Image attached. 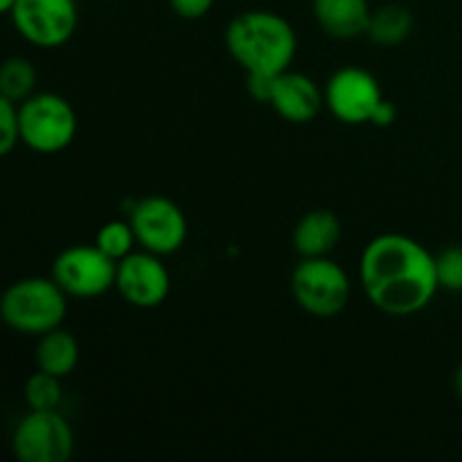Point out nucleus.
Returning a JSON list of instances; mask_svg holds the SVG:
<instances>
[{
  "label": "nucleus",
  "instance_id": "obj_1",
  "mask_svg": "<svg viewBox=\"0 0 462 462\" xmlns=\"http://www.w3.org/2000/svg\"><path fill=\"white\" fill-rule=\"evenodd\" d=\"M361 287L382 314L404 319L420 314L436 298V255L409 235L386 233L361 253Z\"/></svg>",
  "mask_w": 462,
  "mask_h": 462
},
{
  "label": "nucleus",
  "instance_id": "obj_2",
  "mask_svg": "<svg viewBox=\"0 0 462 462\" xmlns=\"http://www.w3.org/2000/svg\"><path fill=\"white\" fill-rule=\"evenodd\" d=\"M226 50L246 75L275 77L289 70L298 52L291 23L275 12H242L226 27Z\"/></svg>",
  "mask_w": 462,
  "mask_h": 462
},
{
  "label": "nucleus",
  "instance_id": "obj_3",
  "mask_svg": "<svg viewBox=\"0 0 462 462\" xmlns=\"http://www.w3.org/2000/svg\"><path fill=\"white\" fill-rule=\"evenodd\" d=\"M68 314V296L50 278L32 275L9 284L0 296V320L25 337H41L61 328Z\"/></svg>",
  "mask_w": 462,
  "mask_h": 462
},
{
  "label": "nucleus",
  "instance_id": "obj_4",
  "mask_svg": "<svg viewBox=\"0 0 462 462\" xmlns=\"http://www.w3.org/2000/svg\"><path fill=\"white\" fill-rule=\"evenodd\" d=\"M21 143L36 153H59L77 135V113L66 97L57 93H34L18 104Z\"/></svg>",
  "mask_w": 462,
  "mask_h": 462
},
{
  "label": "nucleus",
  "instance_id": "obj_5",
  "mask_svg": "<svg viewBox=\"0 0 462 462\" xmlns=\"http://www.w3.org/2000/svg\"><path fill=\"white\" fill-rule=\"evenodd\" d=\"M291 293L310 316L334 319L350 302L352 284L346 269L329 257H300L291 273Z\"/></svg>",
  "mask_w": 462,
  "mask_h": 462
},
{
  "label": "nucleus",
  "instance_id": "obj_6",
  "mask_svg": "<svg viewBox=\"0 0 462 462\" xmlns=\"http://www.w3.org/2000/svg\"><path fill=\"white\" fill-rule=\"evenodd\" d=\"M9 16L23 41L43 50L66 45L79 25L77 0H16Z\"/></svg>",
  "mask_w": 462,
  "mask_h": 462
},
{
  "label": "nucleus",
  "instance_id": "obj_7",
  "mask_svg": "<svg viewBox=\"0 0 462 462\" xmlns=\"http://www.w3.org/2000/svg\"><path fill=\"white\" fill-rule=\"evenodd\" d=\"M117 262L95 244H77L59 253L52 262V280L68 298H99L116 289Z\"/></svg>",
  "mask_w": 462,
  "mask_h": 462
},
{
  "label": "nucleus",
  "instance_id": "obj_8",
  "mask_svg": "<svg viewBox=\"0 0 462 462\" xmlns=\"http://www.w3.org/2000/svg\"><path fill=\"white\" fill-rule=\"evenodd\" d=\"M12 451L21 462H66L75 433L59 411H30L14 427Z\"/></svg>",
  "mask_w": 462,
  "mask_h": 462
},
{
  "label": "nucleus",
  "instance_id": "obj_9",
  "mask_svg": "<svg viewBox=\"0 0 462 462\" xmlns=\"http://www.w3.org/2000/svg\"><path fill=\"white\" fill-rule=\"evenodd\" d=\"M325 106L343 125H373L377 111L386 102L374 75L356 66L334 72L325 84Z\"/></svg>",
  "mask_w": 462,
  "mask_h": 462
},
{
  "label": "nucleus",
  "instance_id": "obj_10",
  "mask_svg": "<svg viewBox=\"0 0 462 462\" xmlns=\"http://www.w3.org/2000/svg\"><path fill=\"white\" fill-rule=\"evenodd\" d=\"M129 224L134 228L138 246L156 255H174L188 239V219L171 199L143 197L131 206Z\"/></svg>",
  "mask_w": 462,
  "mask_h": 462
},
{
  "label": "nucleus",
  "instance_id": "obj_11",
  "mask_svg": "<svg viewBox=\"0 0 462 462\" xmlns=\"http://www.w3.org/2000/svg\"><path fill=\"white\" fill-rule=\"evenodd\" d=\"M116 289L125 302L138 310H156L167 300L171 278L162 257L149 251H134L117 262Z\"/></svg>",
  "mask_w": 462,
  "mask_h": 462
},
{
  "label": "nucleus",
  "instance_id": "obj_12",
  "mask_svg": "<svg viewBox=\"0 0 462 462\" xmlns=\"http://www.w3.org/2000/svg\"><path fill=\"white\" fill-rule=\"evenodd\" d=\"M269 104L282 120L291 125H307L316 120L325 106V95L311 77L284 70L271 81Z\"/></svg>",
  "mask_w": 462,
  "mask_h": 462
},
{
  "label": "nucleus",
  "instance_id": "obj_13",
  "mask_svg": "<svg viewBox=\"0 0 462 462\" xmlns=\"http://www.w3.org/2000/svg\"><path fill=\"white\" fill-rule=\"evenodd\" d=\"M311 9L320 30L341 41L365 36L373 14L368 0H311Z\"/></svg>",
  "mask_w": 462,
  "mask_h": 462
},
{
  "label": "nucleus",
  "instance_id": "obj_14",
  "mask_svg": "<svg viewBox=\"0 0 462 462\" xmlns=\"http://www.w3.org/2000/svg\"><path fill=\"white\" fill-rule=\"evenodd\" d=\"M343 235L341 219L332 210H310L293 228V251L300 257H329Z\"/></svg>",
  "mask_w": 462,
  "mask_h": 462
},
{
  "label": "nucleus",
  "instance_id": "obj_15",
  "mask_svg": "<svg viewBox=\"0 0 462 462\" xmlns=\"http://www.w3.org/2000/svg\"><path fill=\"white\" fill-rule=\"evenodd\" d=\"M34 361L36 370L66 379L68 374L75 373L77 364H79V343L63 328H54L41 334L36 341Z\"/></svg>",
  "mask_w": 462,
  "mask_h": 462
},
{
  "label": "nucleus",
  "instance_id": "obj_16",
  "mask_svg": "<svg viewBox=\"0 0 462 462\" xmlns=\"http://www.w3.org/2000/svg\"><path fill=\"white\" fill-rule=\"evenodd\" d=\"M415 18L409 7L400 3H388L379 9H373L365 36L382 48H395L409 39Z\"/></svg>",
  "mask_w": 462,
  "mask_h": 462
},
{
  "label": "nucleus",
  "instance_id": "obj_17",
  "mask_svg": "<svg viewBox=\"0 0 462 462\" xmlns=\"http://www.w3.org/2000/svg\"><path fill=\"white\" fill-rule=\"evenodd\" d=\"M39 72L25 57H9L0 63V95L21 104L36 93Z\"/></svg>",
  "mask_w": 462,
  "mask_h": 462
},
{
  "label": "nucleus",
  "instance_id": "obj_18",
  "mask_svg": "<svg viewBox=\"0 0 462 462\" xmlns=\"http://www.w3.org/2000/svg\"><path fill=\"white\" fill-rule=\"evenodd\" d=\"M135 244H138V239H135V233L134 228H131L129 219L106 221V224L97 230V235H95V246H97L104 255L111 257L113 262H120L125 260L126 255H131V253L135 251Z\"/></svg>",
  "mask_w": 462,
  "mask_h": 462
},
{
  "label": "nucleus",
  "instance_id": "obj_19",
  "mask_svg": "<svg viewBox=\"0 0 462 462\" xmlns=\"http://www.w3.org/2000/svg\"><path fill=\"white\" fill-rule=\"evenodd\" d=\"M23 397L30 411H59V404L63 400L61 379L54 374L36 370L23 388Z\"/></svg>",
  "mask_w": 462,
  "mask_h": 462
},
{
  "label": "nucleus",
  "instance_id": "obj_20",
  "mask_svg": "<svg viewBox=\"0 0 462 462\" xmlns=\"http://www.w3.org/2000/svg\"><path fill=\"white\" fill-rule=\"evenodd\" d=\"M436 275L440 289L462 293V246H449L436 255Z\"/></svg>",
  "mask_w": 462,
  "mask_h": 462
},
{
  "label": "nucleus",
  "instance_id": "obj_21",
  "mask_svg": "<svg viewBox=\"0 0 462 462\" xmlns=\"http://www.w3.org/2000/svg\"><path fill=\"white\" fill-rule=\"evenodd\" d=\"M18 143H21L18 104L0 95V158L9 156Z\"/></svg>",
  "mask_w": 462,
  "mask_h": 462
},
{
  "label": "nucleus",
  "instance_id": "obj_22",
  "mask_svg": "<svg viewBox=\"0 0 462 462\" xmlns=\"http://www.w3.org/2000/svg\"><path fill=\"white\" fill-rule=\"evenodd\" d=\"M167 3H170L171 12L185 21H199L215 7V0H167Z\"/></svg>",
  "mask_w": 462,
  "mask_h": 462
},
{
  "label": "nucleus",
  "instance_id": "obj_23",
  "mask_svg": "<svg viewBox=\"0 0 462 462\" xmlns=\"http://www.w3.org/2000/svg\"><path fill=\"white\" fill-rule=\"evenodd\" d=\"M454 393L462 400V364L456 368V373H454Z\"/></svg>",
  "mask_w": 462,
  "mask_h": 462
},
{
  "label": "nucleus",
  "instance_id": "obj_24",
  "mask_svg": "<svg viewBox=\"0 0 462 462\" xmlns=\"http://www.w3.org/2000/svg\"><path fill=\"white\" fill-rule=\"evenodd\" d=\"M14 3H16V0H0V16H5V14L12 12Z\"/></svg>",
  "mask_w": 462,
  "mask_h": 462
}]
</instances>
